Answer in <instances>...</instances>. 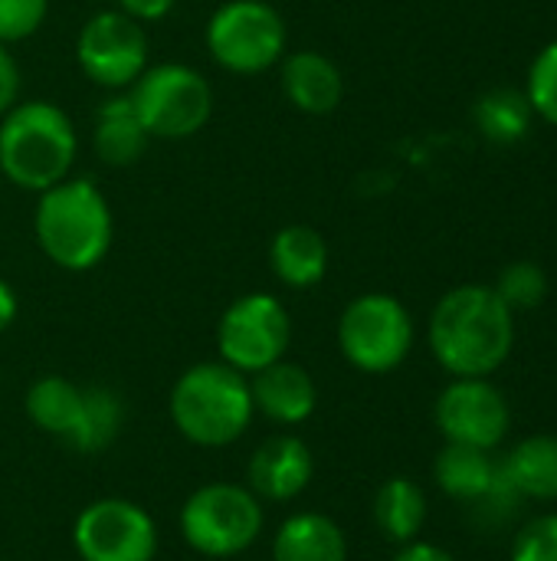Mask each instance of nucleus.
<instances>
[{
    "mask_svg": "<svg viewBox=\"0 0 557 561\" xmlns=\"http://www.w3.org/2000/svg\"><path fill=\"white\" fill-rule=\"evenodd\" d=\"M476 125L492 141H519L532 125V102L515 89H492L476 102Z\"/></svg>",
    "mask_w": 557,
    "mask_h": 561,
    "instance_id": "nucleus-24",
    "label": "nucleus"
},
{
    "mask_svg": "<svg viewBox=\"0 0 557 561\" xmlns=\"http://www.w3.org/2000/svg\"><path fill=\"white\" fill-rule=\"evenodd\" d=\"M433 421L446 444L496 450L512 431V408L489 378H456L440 391Z\"/></svg>",
    "mask_w": 557,
    "mask_h": 561,
    "instance_id": "nucleus-12",
    "label": "nucleus"
},
{
    "mask_svg": "<svg viewBox=\"0 0 557 561\" xmlns=\"http://www.w3.org/2000/svg\"><path fill=\"white\" fill-rule=\"evenodd\" d=\"M433 477L450 500L476 503V506H486L506 486L502 467L492 460V450L463 447V444H446L437 454Z\"/></svg>",
    "mask_w": 557,
    "mask_h": 561,
    "instance_id": "nucleus-16",
    "label": "nucleus"
},
{
    "mask_svg": "<svg viewBox=\"0 0 557 561\" xmlns=\"http://www.w3.org/2000/svg\"><path fill=\"white\" fill-rule=\"evenodd\" d=\"M276 69L286 102L302 115H332L345 99V72L318 49H289Z\"/></svg>",
    "mask_w": 557,
    "mask_h": 561,
    "instance_id": "nucleus-13",
    "label": "nucleus"
},
{
    "mask_svg": "<svg viewBox=\"0 0 557 561\" xmlns=\"http://www.w3.org/2000/svg\"><path fill=\"white\" fill-rule=\"evenodd\" d=\"M33 237L49 263L66 273L95 270L115 240V217L105 191L89 178H66L43 194L33 207Z\"/></svg>",
    "mask_w": 557,
    "mask_h": 561,
    "instance_id": "nucleus-2",
    "label": "nucleus"
},
{
    "mask_svg": "<svg viewBox=\"0 0 557 561\" xmlns=\"http://www.w3.org/2000/svg\"><path fill=\"white\" fill-rule=\"evenodd\" d=\"M292 345V316L272 293H246L233 299L217 322L220 362L243 375H256L286 358Z\"/></svg>",
    "mask_w": 557,
    "mask_h": 561,
    "instance_id": "nucleus-9",
    "label": "nucleus"
},
{
    "mask_svg": "<svg viewBox=\"0 0 557 561\" xmlns=\"http://www.w3.org/2000/svg\"><path fill=\"white\" fill-rule=\"evenodd\" d=\"M20 89H23L20 62L13 59L10 46L0 43V115L10 112V108L20 102Z\"/></svg>",
    "mask_w": 557,
    "mask_h": 561,
    "instance_id": "nucleus-29",
    "label": "nucleus"
},
{
    "mask_svg": "<svg viewBox=\"0 0 557 561\" xmlns=\"http://www.w3.org/2000/svg\"><path fill=\"white\" fill-rule=\"evenodd\" d=\"M121 421H125V404H121V398L115 391L85 388L79 424H76V431H72V437L66 444L72 450H79V454H102L118 437Z\"/></svg>",
    "mask_w": 557,
    "mask_h": 561,
    "instance_id": "nucleus-23",
    "label": "nucleus"
},
{
    "mask_svg": "<svg viewBox=\"0 0 557 561\" xmlns=\"http://www.w3.org/2000/svg\"><path fill=\"white\" fill-rule=\"evenodd\" d=\"M72 546L82 561H154L158 526L131 500H95L79 513Z\"/></svg>",
    "mask_w": 557,
    "mask_h": 561,
    "instance_id": "nucleus-11",
    "label": "nucleus"
},
{
    "mask_svg": "<svg viewBox=\"0 0 557 561\" xmlns=\"http://www.w3.org/2000/svg\"><path fill=\"white\" fill-rule=\"evenodd\" d=\"M128 99L148 138L161 141L194 138L213 118V85L200 69L187 62L148 66L131 82Z\"/></svg>",
    "mask_w": 557,
    "mask_h": 561,
    "instance_id": "nucleus-6",
    "label": "nucleus"
},
{
    "mask_svg": "<svg viewBox=\"0 0 557 561\" xmlns=\"http://www.w3.org/2000/svg\"><path fill=\"white\" fill-rule=\"evenodd\" d=\"M250 394H253V411L266 414L272 424L282 427L305 424L318 408L315 378L289 358L250 375Z\"/></svg>",
    "mask_w": 557,
    "mask_h": 561,
    "instance_id": "nucleus-15",
    "label": "nucleus"
},
{
    "mask_svg": "<svg viewBox=\"0 0 557 561\" xmlns=\"http://www.w3.org/2000/svg\"><path fill=\"white\" fill-rule=\"evenodd\" d=\"M499 293V299L519 312V309H535L545 302L548 296V276L538 263L532 260H522V263H509L502 273H499V283L492 286Z\"/></svg>",
    "mask_w": 557,
    "mask_h": 561,
    "instance_id": "nucleus-25",
    "label": "nucleus"
},
{
    "mask_svg": "<svg viewBox=\"0 0 557 561\" xmlns=\"http://www.w3.org/2000/svg\"><path fill=\"white\" fill-rule=\"evenodd\" d=\"M204 46L223 72L263 76L289 53V26L269 0H223L204 26Z\"/></svg>",
    "mask_w": 557,
    "mask_h": 561,
    "instance_id": "nucleus-5",
    "label": "nucleus"
},
{
    "mask_svg": "<svg viewBox=\"0 0 557 561\" xmlns=\"http://www.w3.org/2000/svg\"><path fill=\"white\" fill-rule=\"evenodd\" d=\"M529 102L548 125L557 128V39L548 43L529 69Z\"/></svg>",
    "mask_w": 557,
    "mask_h": 561,
    "instance_id": "nucleus-26",
    "label": "nucleus"
},
{
    "mask_svg": "<svg viewBox=\"0 0 557 561\" xmlns=\"http://www.w3.org/2000/svg\"><path fill=\"white\" fill-rule=\"evenodd\" d=\"M148 53L151 43L144 23L121 10H98L76 36V62L82 76L105 92H128L148 69Z\"/></svg>",
    "mask_w": 557,
    "mask_h": 561,
    "instance_id": "nucleus-10",
    "label": "nucleus"
},
{
    "mask_svg": "<svg viewBox=\"0 0 557 561\" xmlns=\"http://www.w3.org/2000/svg\"><path fill=\"white\" fill-rule=\"evenodd\" d=\"M272 561H348V539L332 516L295 513L272 539Z\"/></svg>",
    "mask_w": 557,
    "mask_h": 561,
    "instance_id": "nucleus-19",
    "label": "nucleus"
},
{
    "mask_svg": "<svg viewBox=\"0 0 557 561\" xmlns=\"http://www.w3.org/2000/svg\"><path fill=\"white\" fill-rule=\"evenodd\" d=\"M79 158V131L69 112L49 99H20L0 115L3 184L43 194L66 181Z\"/></svg>",
    "mask_w": 557,
    "mask_h": 561,
    "instance_id": "nucleus-3",
    "label": "nucleus"
},
{
    "mask_svg": "<svg viewBox=\"0 0 557 561\" xmlns=\"http://www.w3.org/2000/svg\"><path fill=\"white\" fill-rule=\"evenodd\" d=\"M338 348L358 371L387 375L401 368L414 348V319L401 299L364 293L351 299L338 319Z\"/></svg>",
    "mask_w": 557,
    "mask_h": 561,
    "instance_id": "nucleus-8",
    "label": "nucleus"
},
{
    "mask_svg": "<svg viewBox=\"0 0 557 561\" xmlns=\"http://www.w3.org/2000/svg\"><path fill=\"white\" fill-rule=\"evenodd\" d=\"M49 16V0H0V43L13 46L39 33Z\"/></svg>",
    "mask_w": 557,
    "mask_h": 561,
    "instance_id": "nucleus-27",
    "label": "nucleus"
},
{
    "mask_svg": "<svg viewBox=\"0 0 557 561\" xmlns=\"http://www.w3.org/2000/svg\"><path fill=\"white\" fill-rule=\"evenodd\" d=\"M184 542L207 559H233L263 536V503L250 486L207 483L181 510Z\"/></svg>",
    "mask_w": 557,
    "mask_h": 561,
    "instance_id": "nucleus-7",
    "label": "nucleus"
},
{
    "mask_svg": "<svg viewBox=\"0 0 557 561\" xmlns=\"http://www.w3.org/2000/svg\"><path fill=\"white\" fill-rule=\"evenodd\" d=\"M427 339L453 378H489L515 348V312L492 286H456L437 302Z\"/></svg>",
    "mask_w": 557,
    "mask_h": 561,
    "instance_id": "nucleus-1",
    "label": "nucleus"
},
{
    "mask_svg": "<svg viewBox=\"0 0 557 561\" xmlns=\"http://www.w3.org/2000/svg\"><path fill=\"white\" fill-rule=\"evenodd\" d=\"M509 561H557V516H532L512 542Z\"/></svg>",
    "mask_w": 557,
    "mask_h": 561,
    "instance_id": "nucleus-28",
    "label": "nucleus"
},
{
    "mask_svg": "<svg viewBox=\"0 0 557 561\" xmlns=\"http://www.w3.org/2000/svg\"><path fill=\"white\" fill-rule=\"evenodd\" d=\"M250 378L227 362H200L171 388V421L197 447H227L253 421Z\"/></svg>",
    "mask_w": 557,
    "mask_h": 561,
    "instance_id": "nucleus-4",
    "label": "nucleus"
},
{
    "mask_svg": "<svg viewBox=\"0 0 557 561\" xmlns=\"http://www.w3.org/2000/svg\"><path fill=\"white\" fill-rule=\"evenodd\" d=\"M82 394H85V388L72 385L69 378L43 375L26 391V417L39 431H46L59 440H69L79 424V414H82Z\"/></svg>",
    "mask_w": 557,
    "mask_h": 561,
    "instance_id": "nucleus-21",
    "label": "nucleus"
},
{
    "mask_svg": "<svg viewBox=\"0 0 557 561\" xmlns=\"http://www.w3.org/2000/svg\"><path fill=\"white\" fill-rule=\"evenodd\" d=\"M148 131L141 118L135 115V105L128 92H108V99L95 112L92 125V148L95 158L108 168H131L144 148H148Z\"/></svg>",
    "mask_w": 557,
    "mask_h": 561,
    "instance_id": "nucleus-18",
    "label": "nucleus"
},
{
    "mask_svg": "<svg viewBox=\"0 0 557 561\" xmlns=\"http://www.w3.org/2000/svg\"><path fill=\"white\" fill-rule=\"evenodd\" d=\"M394 561H456L446 549H440V546H430V542H407V546H401V552L394 556Z\"/></svg>",
    "mask_w": 557,
    "mask_h": 561,
    "instance_id": "nucleus-31",
    "label": "nucleus"
},
{
    "mask_svg": "<svg viewBox=\"0 0 557 561\" xmlns=\"http://www.w3.org/2000/svg\"><path fill=\"white\" fill-rule=\"evenodd\" d=\"M427 523V496L423 490L407 480V477H394L387 480L378 496H374V526L381 529L384 539L407 546L420 536Z\"/></svg>",
    "mask_w": 557,
    "mask_h": 561,
    "instance_id": "nucleus-22",
    "label": "nucleus"
},
{
    "mask_svg": "<svg viewBox=\"0 0 557 561\" xmlns=\"http://www.w3.org/2000/svg\"><path fill=\"white\" fill-rule=\"evenodd\" d=\"M499 467L519 500H542V503L557 500L555 434H535V437L519 440Z\"/></svg>",
    "mask_w": 557,
    "mask_h": 561,
    "instance_id": "nucleus-20",
    "label": "nucleus"
},
{
    "mask_svg": "<svg viewBox=\"0 0 557 561\" xmlns=\"http://www.w3.org/2000/svg\"><path fill=\"white\" fill-rule=\"evenodd\" d=\"M269 270L289 289H312L328 273V243L312 224H286L269 240Z\"/></svg>",
    "mask_w": 557,
    "mask_h": 561,
    "instance_id": "nucleus-17",
    "label": "nucleus"
},
{
    "mask_svg": "<svg viewBox=\"0 0 557 561\" xmlns=\"http://www.w3.org/2000/svg\"><path fill=\"white\" fill-rule=\"evenodd\" d=\"M16 309H20V302H16V293H13V286L0 276V335L13 325V319H16Z\"/></svg>",
    "mask_w": 557,
    "mask_h": 561,
    "instance_id": "nucleus-32",
    "label": "nucleus"
},
{
    "mask_svg": "<svg viewBox=\"0 0 557 561\" xmlns=\"http://www.w3.org/2000/svg\"><path fill=\"white\" fill-rule=\"evenodd\" d=\"M315 480V457L305 440L282 434L256 447L250 460V490L269 503H289Z\"/></svg>",
    "mask_w": 557,
    "mask_h": 561,
    "instance_id": "nucleus-14",
    "label": "nucleus"
},
{
    "mask_svg": "<svg viewBox=\"0 0 557 561\" xmlns=\"http://www.w3.org/2000/svg\"><path fill=\"white\" fill-rule=\"evenodd\" d=\"M177 7V0H115V10L128 13L138 23H158L164 20L171 10Z\"/></svg>",
    "mask_w": 557,
    "mask_h": 561,
    "instance_id": "nucleus-30",
    "label": "nucleus"
},
{
    "mask_svg": "<svg viewBox=\"0 0 557 561\" xmlns=\"http://www.w3.org/2000/svg\"><path fill=\"white\" fill-rule=\"evenodd\" d=\"M0 191H3V174H0Z\"/></svg>",
    "mask_w": 557,
    "mask_h": 561,
    "instance_id": "nucleus-33",
    "label": "nucleus"
}]
</instances>
